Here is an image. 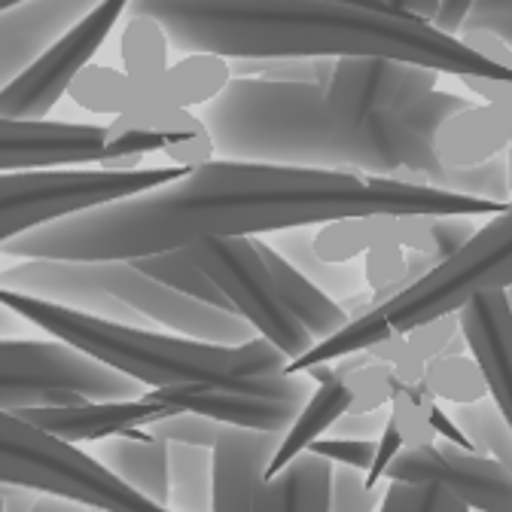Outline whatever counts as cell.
Instances as JSON below:
<instances>
[{
    "label": "cell",
    "instance_id": "cell-30",
    "mask_svg": "<svg viewBox=\"0 0 512 512\" xmlns=\"http://www.w3.org/2000/svg\"><path fill=\"white\" fill-rule=\"evenodd\" d=\"M424 384L436 400L445 403H476L488 397L479 363L470 354H439L424 366Z\"/></svg>",
    "mask_w": 512,
    "mask_h": 512
},
{
    "label": "cell",
    "instance_id": "cell-44",
    "mask_svg": "<svg viewBox=\"0 0 512 512\" xmlns=\"http://www.w3.org/2000/svg\"><path fill=\"white\" fill-rule=\"evenodd\" d=\"M430 427L436 430V436H442V442H452V445L464 448V452H476V445L470 442V436L455 424V418H452V415L442 412V406H439V403L430 409Z\"/></svg>",
    "mask_w": 512,
    "mask_h": 512
},
{
    "label": "cell",
    "instance_id": "cell-8",
    "mask_svg": "<svg viewBox=\"0 0 512 512\" xmlns=\"http://www.w3.org/2000/svg\"><path fill=\"white\" fill-rule=\"evenodd\" d=\"M147 388L58 339H0V412L132 400Z\"/></svg>",
    "mask_w": 512,
    "mask_h": 512
},
{
    "label": "cell",
    "instance_id": "cell-3",
    "mask_svg": "<svg viewBox=\"0 0 512 512\" xmlns=\"http://www.w3.org/2000/svg\"><path fill=\"white\" fill-rule=\"evenodd\" d=\"M214 156L226 162L354 171L397 180L412 144L397 113L342 119L327 89L311 83H272L232 77L199 113Z\"/></svg>",
    "mask_w": 512,
    "mask_h": 512
},
{
    "label": "cell",
    "instance_id": "cell-16",
    "mask_svg": "<svg viewBox=\"0 0 512 512\" xmlns=\"http://www.w3.org/2000/svg\"><path fill=\"white\" fill-rule=\"evenodd\" d=\"M13 415L61 442L80 445V442L122 436L138 427H150L153 421L174 415V412L144 394V397H132V400H86V403H74V406H31V409H16Z\"/></svg>",
    "mask_w": 512,
    "mask_h": 512
},
{
    "label": "cell",
    "instance_id": "cell-23",
    "mask_svg": "<svg viewBox=\"0 0 512 512\" xmlns=\"http://www.w3.org/2000/svg\"><path fill=\"white\" fill-rule=\"evenodd\" d=\"M348 406H351V391L342 381V375H333L330 381H320L311 391V397L305 400V406L299 409V415L293 418V424L281 433V439L275 445V455L266 467V479L278 476L293 458H299L305 452L314 439L330 433L333 421L339 415H345Z\"/></svg>",
    "mask_w": 512,
    "mask_h": 512
},
{
    "label": "cell",
    "instance_id": "cell-47",
    "mask_svg": "<svg viewBox=\"0 0 512 512\" xmlns=\"http://www.w3.org/2000/svg\"><path fill=\"white\" fill-rule=\"evenodd\" d=\"M31 512H92V509L83 506V503H74V500H64V497L40 494V500L34 503Z\"/></svg>",
    "mask_w": 512,
    "mask_h": 512
},
{
    "label": "cell",
    "instance_id": "cell-42",
    "mask_svg": "<svg viewBox=\"0 0 512 512\" xmlns=\"http://www.w3.org/2000/svg\"><path fill=\"white\" fill-rule=\"evenodd\" d=\"M467 92L482 98L485 104H497L512 119V80H494V77H458Z\"/></svg>",
    "mask_w": 512,
    "mask_h": 512
},
{
    "label": "cell",
    "instance_id": "cell-48",
    "mask_svg": "<svg viewBox=\"0 0 512 512\" xmlns=\"http://www.w3.org/2000/svg\"><path fill=\"white\" fill-rule=\"evenodd\" d=\"M25 324L28 320H22L13 308L0 302V339H19L25 333Z\"/></svg>",
    "mask_w": 512,
    "mask_h": 512
},
{
    "label": "cell",
    "instance_id": "cell-39",
    "mask_svg": "<svg viewBox=\"0 0 512 512\" xmlns=\"http://www.w3.org/2000/svg\"><path fill=\"white\" fill-rule=\"evenodd\" d=\"M388 406L375 412H345L333 421L330 433L333 436H348V439H378L381 430L388 427Z\"/></svg>",
    "mask_w": 512,
    "mask_h": 512
},
{
    "label": "cell",
    "instance_id": "cell-33",
    "mask_svg": "<svg viewBox=\"0 0 512 512\" xmlns=\"http://www.w3.org/2000/svg\"><path fill=\"white\" fill-rule=\"evenodd\" d=\"M378 512H470L455 494L433 482H388Z\"/></svg>",
    "mask_w": 512,
    "mask_h": 512
},
{
    "label": "cell",
    "instance_id": "cell-14",
    "mask_svg": "<svg viewBox=\"0 0 512 512\" xmlns=\"http://www.w3.org/2000/svg\"><path fill=\"white\" fill-rule=\"evenodd\" d=\"M107 128L49 119H0V171L80 168L110 162Z\"/></svg>",
    "mask_w": 512,
    "mask_h": 512
},
{
    "label": "cell",
    "instance_id": "cell-9",
    "mask_svg": "<svg viewBox=\"0 0 512 512\" xmlns=\"http://www.w3.org/2000/svg\"><path fill=\"white\" fill-rule=\"evenodd\" d=\"M199 269L217 284L229 305L290 360L302 357L314 339L281 302L275 281L253 238H205L186 247Z\"/></svg>",
    "mask_w": 512,
    "mask_h": 512
},
{
    "label": "cell",
    "instance_id": "cell-31",
    "mask_svg": "<svg viewBox=\"0 0 512 512\" xmlns=\"http://www.w3.org/2000/svg\"><path fill=\"white\" fill-rule=\"evenodd\" d=\"M436 406V397L421 381H397L394 378V394H391V424L400 430L403 448H418L436 442V430L430 427V409Z\"/></svg>",
    "mask_w": 512,
    "mask_h": 512
},
{
    "label": "cell",
    "instance_id": "cell-55",
    "mask_svg": "<svg viewBox=\"0 0 512 512\" xmlns=\"http://www.w3.org/2000/svg\"><path fill=\"white\" fill-rule=\"evenodd\" d=\"M0 488H4V485H0Z\"/></svg>",
    "mask_w": 512,
    "mask_h": 512
},
{
    "label": "cell",
    "instance_id": "cell-6",
    "mask_svg": "<svg viewBox=\"0 0 512 512\" xmlns=\"http://www.w3.org/2000/svg\"><path fill=\"white\" fill-rule=\"evenodd\" d=\"M189 168H28L0 171V244L43 223L180 180Z\"/></svg>",
    "mask_w": 512,
    "mask_h": 512
},
{
    "label": "cell",
    "instance_id": "cell-15",
    "mask_svg": "<svg viewBox=\"0 0 512 512\" xmlns=\"http://www.w3.org/2000/svg\"><path fill=\"white\" fill-rule=\"evenodd\" d=\"M458 314L470 357L479 363L491 403L512 427V305L506 290L473 296Z\"/></svg>",
    "mask_w": 512,
    "mask_h": 512
},
{
    "label": "cell",
    "instance_id": "cell-26",
    "mask_svg": "<svg viewBox=\"0 0 512 512\" xmlns=\"http://www.w3.org/2000/svg\"><path fill=\"white\" fill-rule=\"evenodd\" d=\"M214 509V448L168 442V512Z\"/></svg>",
    "mask_w": 512,
    "mask_h": 512
},
{
    "label": "cell",
    "instance_id": "cell-50",
    "mask_svg": "<svg viewBox=\"0 0 512 512\" xmlns=\"http://www.w3.org/2000/svg\"><path fill=\"white\" fill-rule=\"evenodd\" d=\"M506 180H509V202H512V144L506 147Z\"/></svg>",
    "mask_w": 512,
    "mask_h": 512
},
{
    "label": "cell",
    "instance_id": "cell-35",
    "mask_svg": "<svg viewBox=\"0 0 512 512\" xmlns=\"http://www.w3.org/2000/svg\"><path fill=\"white\" fill-rule=\"evenodd\" d=\"M363 476L366 473L351 467H333L327 512H375L381 506V494L375 488H366Z\"/></svg>",
    "mask_w": 512,
    "mask_h": 512
},
{
    "label": "cell",
    "instance_id": "cell-7",
    "mask_svg": "<svg viewBox=\"0 0 512 512\" xmlns=\"http://www.w3.org/2000/svg\"><path fill=\"white\" fill-rule=\"evenodd\" d=\"M512 290V202L488 217L482 229L455 253L409 284L394 299L372 305L391 333H409L436 317L455 314L479 293Z\"/></svg>",
    "mask_w": 512,
    "mask_h": 512
},
{
    "label": "cell",
    "instance_id": "cell-21",
    "mask_svg": "<svg viewBox=\"0 0 512 512\" xmlns=\"http://www.w3.org/2000/svg\"><path fill=\"white\" fill-rule=\"evenodd\" d=\"M253 241H256V250H260L263 263H266V269H269V275L275 281V290H278L281 302L308 330V336L314 342L333 336L336 330H342L348 324L351 314L339 299L327 296L317 284H311L302 272H296L263 235H253Z\"/></svg>",
    "mask_w": 512,
    "mask_h": 512
},
{
    "label": "cell",
    "instance_id": "cell-13",
    "mask_svg": "<svg viewBox=\"0 0 512 512\" xmlns=\"http://www.w3.org/2000/svg\"><path fill=\"white\" fill-rule=\"evenodd\" d=\"M439 77V71L415 61L384 55H348L336 58L327 101L342 119L363 122L372 113H394L409 107L412 101L433 92Z\"/></svg>",
    "mask_w": 512,
    "mask_h": 512
},
{
    "label": "cell",
    "instance_id": "cell-17",
    "mask_svg": "<svg viewBox=\"0 0 512 512\" xmlns=\"http://www.w3.org/2000/svg\"><path fill=\"white\" fill-rule=\"evenodd\" d=\"M101 0H22L0 10V86L16 80Z\"/></svg>",
    "mask_w": 512,
    "mask_h": 512
},
{
    "label": "cell",
    "instance_id": "cell-10",
    "mask_svg": "<svg viewBox=\"0 0 512 512\" xmlns=\"http://www.w3.org/2000/svg\"><path fill=\"white\" fill-rule=\"evenodd\" d=\"M314 388L317 384L305 372H275L226 384H168V388H153V394L147 391V397L171 412H196L220 421L223 427L281 436Z\"/></svg>",
    "mask_w": 512,
    "mask_h": 512
},
{
    "label": "cell",
    "instance_id": "cell-2",
    "mask_svg": "<svg viewBox=\"0 0 512 512\" xmlns=\"http://www.w3.org/2000/svg\"><path fill=\"white\" fill-rule=\"evenodd\" d=\"M125 16H150L171 49L186 55L232 61L384 55L452 77L512 80V71L427 19L342 0H128Z\"/></svg>",
    "mask_w": 512,
    "mask_h": 512
},
{
    "label": "cell",
    "instance_id": "cell-32",
    "mask_svg": "<svg viewBox=\"0 0 512 512\" xmlns=\"http://www.w3.org/2000/svg\"><path fill=\"white\" fill-rule=\"evenodd\" d=\"M436 189H448V192H461V196L509 205L506 153L491 159V162L473 165V168H445L439 183H436Z\"/></svg>",
    "mask_w": 512,
    "mask_h": 512
},
{
    "label": "cell",
    "instance_id": "cell-43",
    "mask_svg": "<svg viewBox=\"0 0 512 512\" xmlns=\"http://www.w3.org/2000/svg\"><path fill=\"white\" fill-rule=\"evenodd\" d=\"M476 7V0H439L436 4V13H433V28H439L442 34H452L458 37L467 25V16L470 10Z\"/></svg>",
    "mask_w": 512,
    "mask_h": 512
},
{
    "label": "cell",
    "instance_id": "cell-53",
    "mask_svg": "<svg viewBox=\"0 0 512 512\" xmlns=\"http://www.w3.org/2000/svg\"><path fill=\"white\" fill-rule=\"evenodd\" d=\"M0 512H4V509H0Z\"/></svg>",
    "mask_w": 512,
    "mask_h": 512
},
{
    "label": "cell",
    "instance_id": "cell-38",
    "mask_svg": "<svg viewBox=\"0 0 512 512\" xmlns=\"http://www.w3.org/2000/svg\"><path fill=\"white\" fill-rule=\"evenodd\" d=\"M464 28L491 31L512 49V0H476Z\"/></svg>",
    "mask_w": 512,
    "mask_h": 512
},
{
    "label": "cell",
    "instance_id": "cell-12",
    "mask_svg": "<svg viewBox=\"0 0 512 512\" xmlns=\"http://www.w3.org/2000/svg\"><path fill=\"white\" fill-rule=\"evenodd\" d=\"M384 479L442 485L470 512H512V473L494 458L464 452L452 442L403 448L384 470Z\"/></svg>",
    "mask_w": 512,
    "mask_h": 512
},
{
    "label": "cell",
    "instance_id": "cell-45",
    "mask_svg": "<svg viewBox=\"0 0 512 512\" xmlns=\"http://www.w3.org/2000/svg\"><path fill=\"white\" fill-rule=\"evenodd\" d=\"M37 500H40V491L22 488V485H4V491H0V509L4 512H31Z\"/></svg>",
    "mask_w": 512,
    "mask_h": 512
},
{
    "label": "cell",
    "instance_id": "cell-1",
    "mask_svg": "<svg viewBox=\"0 0 512 512\" xmlns=\"http://www.w3.org/2000/svg\"><path fill=\"white\" fill-rule=\"evenodd\" d=\"M506 205L354 171L211 159L180 180L43 223L0 244L16 260H141L205 238H253L351 217H494Z\"/></svg>",
    "mask_w": 512,
    "mask_h": 512
},
{
    "label": "cell",
    "instance_id": "cell-54",
    "mask_svg": "<svg viewBox=\"0 0 512 512\" xmlns=\"http://www.w3.org/2000/svg\"><path fill=\"white\" fill-rule=\"evenodd\" d=\"M0 491H4V488H0Z\"/></svg>",
    "mask_w": 512,
    "mask_h": 512
},
{
    "label": "cell",
    "instance_id": "cell-25",
    "mask_svg": "<svg viewBox=\"0 0 512 512\" xmlns=\"http://www.w3.org/2000/svg\"><path fill=\"white\" fill-rule=\"evenodd\" d=\"M272 247L284 256V260L302 272L311 284H317L327 296L339 299V296H360L363 290V272L354 269V263H324L314 253V232L311 226H299V229H281L272 232Z\"/></svg>",
    "mask_w": 512,
    "mask_h": 512
},
{
    "label": "cell",
    "instance_id": "cell-24",
    "mask_svg": "<svg viewBox=\"0 0 512 512\" xmlns=\"http://www.w3.org/2000/svg\"><path fill=\"white\" fill-rule=\"evenodd\" d=\"M229 80H232V71L226 58L199 52V55L183 58L174 68L168 64V71L162 77H156L153 83H141V86L150 89L168 107L192 110V107H205Z\"/></svg>",
    "mask_w": 512,
    "mask_h": 512
},
{
    "label": "cell",
    "instance_id": "cell-5",
    "mask_svg": "<svg viewBox=\"0 0 512 512\" xmlns=\"http://www.w3.org/2000/svg\"><path fill=\"white\" fill-rule=\"evenodd\" d=\"M0 485H22L104 512H168L110 476L92 455L0 412Z\"/></svg>",
    "mask_w": 512,
    "mask_h": 512
},
{
    "label": "cell",
    "instance_id": "cell-34",
    "mask_svg": "<svg viewBox=\"0 0 512 512\" xmlns=\"http://www.w3.org/2000/svg\"><path fill=\"white\" fill-rule=\"evenodd\" d=\"M147 433L156 436V439H162V442L214 448L217 439H220V433H223V424L214 421V418L196 415V412H174V415H165V418L153 421Z\"/></svg>",
    "mask_w": 512,
    "mask_h": 512
},
{
    "label": "cell",
    "instance_id": "cell-27",
    "mask_svg": "<svg viewBox=\"0 0 512 512\" xmlns=\"http://www.w3.org/2000/svg\"><path fill=\"white\" fill-rule=\"evenodd\" d=\"M141 272H147L150 278H156L159 284L183 293V296H192L199 302H208V305H217V308H226V311H235L229 305V299L217 290V284L199 269V263L192 260V253L186 247L180 250H165V253H153V256H141V260H132Z\"/></svg>",
    "mask_w": 512,
    "mask_h": 512
},
{
    "label": "cell",
    "instance_id": "cell-28",
    "mask_svg": "<svg viewBox=\"0 0 512 512\" xmlns=\"http://www.w3.org/2000/svg\"><path fill=\"white\" fill-rule=\"evenodd\" d=\"M168 52L171 43L159 22L150 16H128L122 34V61L128 77L135 83H153L168 71Z\"/></svg>",
    "mask_w": 512,
    "mask_h": 512
},
{
    "label": "cell",
    "instance_id": "cell-19",
    "mask_svg": "<svg viewBox=\"0 0 512 512\" xmlns=\"http://www.w3.org/2000/svg\"><path fill=\"white\" fill-rule=\"evenodd\" d=\"M512 119L497 104H467L452 113L433 135V156L442 168H473L506 153Z\"/></svg>",
    "mask_w": 512,
    "mask_h": 512
},
{
    "label": "cell",
    "instance_id": "cell-22",
    "mask_svg": "<svg viewBox=\"0 0 512 512\" xmlns=\"http://www.w3.org/2000/svg\"><path fill=\"white\" fill-rule=\"evenodd\" d=\"M333 464L302 452L256 488L253 512H327Z\"/></svg>",
    "mask_w": 512,
    "mask_h": 512
},
{
    "label": "cell",
    "instance_id": "cell-11",
    "mask_svg": "<svg viewBox=\"0 0 512 512\" xmlns=\"http://www.w3.org/2000/svg\"><path fill=\"white\" fill-rule=\"evenodd\" d=\"M128 0H101L74 28L64 31L34 64L0 86V119H46L52 107L68 95L71 83L125 16Z\"/></svg>",
    "mask_w": 512,
    "mask_h": 512
},
{
    "label": "cell",
    "instance_id": "cell-29",
    "mask_svg": "<svg viewBox=\"0 0 512 512\" xmlns=\"http://www.w3.org/2000/svg\"><path fill=\"white\" fill-rule=\"evenodd\" d=\"M452 418L476 445V455L494 458L497 464H503L512 473V427L506 424L500 409L491 403V397L455 406Z\"/></svg>",
    "mask_w": 512,
    "mask_h": 512
},
{
    "label": "cell",
    "instance_id": "cell-49",
    "mask_svg": "<svg viewBox=\"0 0 512 512\" xmlns=\"http://www.w3.org/2000/svg\"><path fill=\"white\" fill-rule=\"evenodd\" d=\"M342 4H354V7H369V10H384V13H400L394 7H388L384 0H342Z\"/></svg>",
    "mask_w": 512,
    "mask_h": 512
},
{
    "label": "cell",
    "instance_id": "cell-40",
    "mask_svg": "<svg viewBox=\"0 0 512 512\" xmlns=\"http://www.w3.org/2000/svg\"><path fill=\"white\" fill-rule=\"evenodd\" d=\"M403 452V439H400V430L391 424V418H388V427L381 430V436H378V445H375V458H372V467H369V473L363 476L366 479V488H378V482L384 479V470L391 467V461L397 458Z\"/></svg>",
    "mask_w": 512,
    "mask_h": 512
},
{
    "label": "cell",
    "instance_id": "cell-41",
    "mask_svg": "<svg viewBox=\"0 0 512 512\" xmlns=\"http://www.w3.org/2000/svg\"><path fill=\"white\" fill-rule=\"evenodd\" d=\"M473 52H479V55H485L488 61H494V64H500V68H506V71H512V49L497 37V34H491V31H482V28H464L461 34H458Z\"/></svg>",
    "mask_w": 512,
    "mask_h": 512
},
{
    "label": "cell",
    "instance_id": "cell-20",
    "mask_svg": "<svg viewBox=\"0 0 512 512\" xmlns=\"http://www.w3.org/2000/svg\"><path fill=\"white\" fill-rule=\"evenodd\" d=\"M92 458L122 485L168 509V442L141 433L138 427L122 436L101 439Z\"/></svg>",
    "mask_w": 512,
    "mask_h": 512
},
{
    "label": "cell",
    "instance_id": "cell-37",
    "mask_svg": "<svg viewBox=\"0 0 512 512\" xmlns=\"http://www.w3.org/2000/svg\"><path fill=\"white\" fill-rule=\"evenodd\" d=\"M476 235L473 217H433L430 223V256L436 260H448L455 256L470 238Z\"/></svg>",
    "mask_w": 512,
    "mask_h": 512
},
{
    "label": "cell",
    "instance_id": "cell-46",
    "mask_svg": "<svg viewBox=\"0 0 512 512\" xmlns=\"http://www.w3.org/2000/svg\"><path fill=\"white\" fill-rule=\"evenodd\" d=\"M388 7H394V10H400V13H409V16H418V19H433V13H436V4L439 0H384Z\"/></svg>",
    "mask_w": 512,
    "mask_h": 512
},
{
    "label": "cell",
    "instance_id": "cell-36",
    "mask_svg": "<svg viewBox=\"0 0 512 512\" xmlns=\"http://www.w3.org/2000/svg\"><path fill=\"white\" fill-rule=\"evenodd\" d=\"M378 439H348V436H320L314 439L305 452L330 461L333 467H351L360 473H369L372 458H375Z\"/></svg>",
    "mask_w": 512,
    "mask_h": 512
},
{
    "label": "cell",
    "instance_id": "cell-51",
    "mask_svg": "<svg viewBox=\"0 0 512 512\" xmlns=\"http://www.w3.org/2000/svg\"><path fill=\"white\" fill-rule=\"evenodd\" d=\"M13 4H22V0H0V10H7V7H13Z\"/></svg>",
    "mask_w": 512,
    "mask_h": 512
},
{
    "label": "cell",
    "instance_id": "cell-18",
    "mask_svg": "<svg viewBox=\"0 0 512 512\" xmlns=\"http://www.w3.org/2000/svg\"><path fill=\"white\" fill-rule=\"evenodd\" d=\"M278 433L223 427L214 445V509L253 512L256 488L266 482V467L275 455Z\"/></svg>",
    "mask_w": 512,
    "mask_h": 512
},
{
    "label": "cell",
    "instance_id": "cell-4",
    "mask_svg": "<svg viewBox=\"0 0 512 512\" xmlns=\"http://www.w3.org/2000/svg\"><path fill=\"white\" fill-rule=\"evenodd\" d=\"M0 302L28 320V327H37L49 333V339H58L95 357L98 363L135 378L147 391L189 381L226 384L238 378L275 375L284 372L290 363V357L263 336H253L244 345H211L174 333L110 324V320L43 302L7 287H0Z\"/></svg>",
    "mask_w": 512,
    "mask_h": 512
},
{
    "label": "cell",
    "instance_id": "cell-52",
    "mask_svg": "<svg viewBox=\"0 0 512 512\" xmlns=\"http://www.w3.org/2000/svg\"><path fill=\"white\" fill-rule=\"evenodd\" d=\"M92 512H104V509H92Z\"/></svg>",
    "mask_w": 512,
    "mask_h": 512
}]
</instances>
